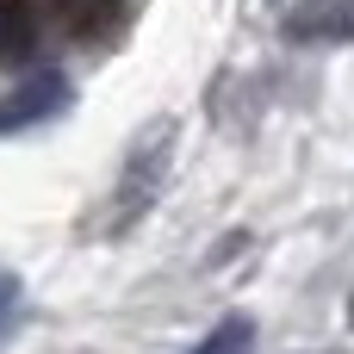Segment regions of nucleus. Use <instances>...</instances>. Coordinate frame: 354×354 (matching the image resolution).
I'll list each match as a JSON object with an SVG mask.
<instances>
[{"instance_id": "obj_1", "label": "nucleus", "mask_w": 354, "mask_h": 354, "mask_svg": "<svg viewBox=\"0 0 354 354\" xmlns=\"http://www.w3.org/2000/svg\"><path fill=\"white\" fill-rule=\"evenodd\" d=\"M168 143H174V124H149V131L137 137L131 168H124V193H118V230L149 212V199H156V187H162V168H168V162H162Z\"/></svg>"}, {"instance_id": "obj_2", "label": "nucleus", "mask_w": 354, "mask_h": 354, "mask_svg": "<svg viewBox=\"0 0 354 354\" xmlns=\"http://www.w3.org/2000/svg\"><path fill=\"white\" fill-rule=\"evenodd\" d=\"M68 106V81L56 75V68H37V75H25L6 100H0V131H31V124H44L50 112H62Z\"/></svg>"}, {"instance_id": "obj_3", "label": "nucleus", "mask_w": 354, "mask_h": 354, "mask_svg": "<svg viewBox=\"0 0 354 354\" xmlns=\"http://www.w3.org/2000/svg\"><path fill=\"white\" fill-rule=\"evenodd\" d=\"M118 6L124 0H62V31L75 44H106L118 31Z\"/></svg>"}, {"instance_id": "obj_4", "label": "nucleus", "mask_w": 354, "mask_h": 354, "mask_svg": "<svg viewBox=\"0 0 354 354\" xmlns=\"http://www.w3.org/2000/svg\"><path fill=\"white\" fill-rule=\"evenodd\" d=\"M37 44V12L31 0H0V62H25Z\"/></svg>"}, {"instance_id": "obj_5", "label": "nucleus", "mask_w": 354, "mask_h": 354, "mask_svg": "<svg viewBox=\"0 0 354 354\" xmlns=\"http://www.w3.org/2000/svg\"><path fill=\"white\" fill-rule=\"evenodd\" d=\"M311 12V6H305ZM286 37H354V0H336V6H317L311 19H286Z\"/></svg>"}, {"instance_id": "obj_6", "label": "nucleus", "mask_w": 354, "mask_h": 354, "mask_svg": "<svg viewBox=\"0 0 354 354\" xmlns=\"http://www.w3.org/2000/svg\"><path fill=\"white\" fill-rule=\"evenodd\" d=\"M193 354H255V324L249 317H224Z\"/></svg>"}, {"instance_id": "obj_7", "label": "nucleus", "mask_w": 354, "mask_h": 354, "mask_svg": "<svg viewBox=\"0 0 354 354\" xmlns=\"http://www.w3.org/2000/svg\"><path fill=\"white\" fill-rule=\"evenodd\" d=\"M19 299H25V286H19V274H0V336L12 330V317H19Z\"/></svg>"}, {"instance_id": "obj_8", "label": "nucleus", "mask_w": 354, "mask_h": 354, "mask_svg": "<svg viewBox=\"0 0 354 354\" xmlns=\"http://www.w3.org/2000/svg\"><path fill=\"white\" fill-rule=\"evenodd\" d=\"M348 317H354V299H348Z\"/></svg>"}]
</instances>
